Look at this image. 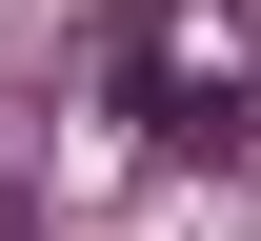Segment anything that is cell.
I'll return each instance as SVG.
<instances>
[{
  "mask_svg": "<svg viewBox=\"0 0 261 241\" xmlns=\"http://www.w3.org/2000/svg\"><path fill=\"white\" fill-rule=\"evenodd\" d=\"M0 241H40V201H20V181H0Z\"/></svg>",
  "mask_w": 261,
  "mask_h": 241,
  "instance_id": "7a4b0ae2",
  "label": "cell"
},
{
  "mask_svg": "<svg viewBox=\"0 0 261 241\" xmlns=\"http://www.w3.org/2000/svg\"><path fill=\"white\" fill-rule=\"evenodd\" d=\"M100 101L161 141V161H241L261 141V20L241 0H141V20L100 40Z\"/></svg>",
  "mask_w": 261,
  "mask_h": 241,
  "instance_id": "6da1fadb",
  "label": "cell"
}]
</instances>
